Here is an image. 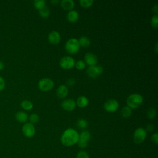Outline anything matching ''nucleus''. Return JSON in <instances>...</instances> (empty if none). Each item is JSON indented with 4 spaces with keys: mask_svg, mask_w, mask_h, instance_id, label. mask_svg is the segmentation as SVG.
I'll use <instances>...</instances> for the list:
<instances>
[{
    "mask_svg": "<svg viewBox=\"0 0 158 158\" xmlns=\"http://www.w3.org/2000/svg\"><path fill=\"white\" fill-rule=\"evenodd\" d=\"M5 87V81L3 78L0 77V91H2L4 89Z\"/></svg>",
    "mask_w": 158,
    "mask_h": 158,
    "instance_id": "32",
    "label": "nucleus"
},
{
    "mask_svg": "<svg viewBox=\"0 0 158 158\" xmlns=\"http://www.w3.org/2000/svg\"><path fill=\"white\" fill-rule=\"evenodd\" d=\"M155 51H156V53H157V43H156L155 44Z\"/></svg>",
    "mask_w": 158,
    "mask_h": 158,
    "instance_id": "38",
    "label": "nucleus"
},
{
    "mask_svg": "<svg viewBox=\"0 0 158 158\" xmlns=\"http://www.w3.org/2000/svg\"><path fill=\"white\" fill-rule=\"evenodd\" d=\"M22 107L25 110H30L33 108V103L28 100H24L21 102Z\"/></svg>",
    "mask_w": 158,
    "mask_h": 158,
    "instance_id": "22",
    "label": "nucleus"
},
{
    "mask_svg": "<svg viewBox=\"0 0 158 158\" xmlns=\"http://www.w3.org/2000/svg\"><path fill=\"white\" fill-rule=\"evenodd\" d=\"M75 80L74 78H69L67 81V84L69 86H73L75 85Z\"/></svg>",
    "mask_w": 158,
    "mask_h": 158,
    "instance_id": "33",
    "label": "nucleus"
},
{
    "mask_svg": "<svg viewBox=\"0 0 158 158\" xmlns=\"http://www.w3.org/2000/svg\"><path fill=\"white\" fill-rule=\"evenodd\" d=\"M28 115L25 112L20 111L15 114V119L19 122H25L27 120Z\"/></svg>",
    "mask_w": 158,
    "mask_h": 158,
    "instance_id": "17",
    "label": "nucleus"
},
{
    "mask_svg": "<svg viewBox=\"0 0 158 158\" xmlns=\"http://www.w3.org/2000/svg\"><path fill=\"white\" fill-rule=\"evenodd\" d=\"M62 107L67 111L73 110L76 106L75 101L72 99H67L63 101L61 103Z\"/></svg>",
    "mask_w": 158,
    "mask_h": 158,
    "instance_id": "11",
    "label": "nucleus"
},
{
    "mask_svg": "<svg viewBox=\"0 0 158 158\" xmlns=\"http://www.w3.org/2000/svg\"><path fill=\"white\" fill-rule=\"evenodd\" d=\"M151 139L152 142H154L156 144H158V134H157V133H155L153 135H152Z\"/></svg>",
    "mask_w": 158,
    "mask_h": 158,
    "instance_id": "31",
    "label": "nucleus"
},
{
    "mask_svg": "<svg viewBox=\"0 0 158 158\" xmlns=\"http://www.w3.org/2000/svg\"><path fill=\"white\" fill-rule=\"evenodd\" d=\"M4 67V64L2 62L0 61V70H2Z\"/></svg>",
    "mask_w": 158,
    "mask_h": 158,
    "instance_id": "36",
    "label": "nucleus"
},
{
    "mask_svg": "<svg viewBox=\"0 0 158 158\" xmlns=\"http://www.w3.org/2000/svg\"><path fill=\"white\" fill-rule=\"evenodd\" d=\"M49 41L53 44L59 43L60 41V35L57 31H52L48 35Z\"/></svg>",
    "mask_w": 158,
    "mask_h": 158,
    "instance_id": "13",
    "label": "nucleus"
},
{
    "mask_svg": "<svg viewBox=\"0 0 158 158\" xmlns=\"http://www.w3.org/2000/svg\"><path fill=\"white\" fill-rule=\"evenodd\" d=\"M76 158H89V157L88 154L86 151L81 150L77 153Z\"/></svg>",
    "mask_w": 158,
    "mask_h": 158,
    "instance_id": "28",
    "label": "nucleus"
},
{
    "mask_svg": "<svg viewBox=\"0 0 158 158\" xmlns=\"http://www.w3.org/2000/svg\"><path fill=\"white\" fill-rule=\"evenodd\" d=\"M147 117L149 119H153L156 115V110L152 107H150L147 111Z\"/></svg>",
    "mask_w": 158,
    "mask_h": 158,
    "instance_id": "24",
    "label": "nucleus"
},
{
    "mask_svg": "<svg viewBox=\"0 0 158 158\" xmlns=\"http://www.w3.org/2000/svg\"><path fill=\"white\" fill-rule=\"evenodd\" d=\"M143 101V96L137 93L130 94L127 99V104L130 108L136 109L141 106Z\"/></svg>",
    "mask_w": 158,
    "mask_h": 158,
    "instance_id": "2",
    "label": "nucleus"
},
{
    "mask_svg": "<svg viewBox=\"0 0 158 158\" xmlns=\"http://www.w3.org/2000/svg\"><path fill=\"white\" fill-rule=\"evenodd\" d=\"M146 131L143 128H138L133 133V141L136 144L142 143L146 138Z\"/></svg>",
    "mask_w": 158,
    "mask_h": 158,
    "instance_id": "4",
    "label": "nucleus"
},
{
    "mask_svg": "<svg viewBox=\"0 0 158 158\" xmlns=\"http://www.w3.org/2000/svg\"><path fill=\"white\" fill-rule=\"evenodd\" d=\"M65 48L67 52L70 54H75L78 51L80 46L77 39L71 38L66 42Z\"/></svg>",
    "mask_w": 158,
    "mask_h": 158,
    "instance_id": "3",
    "label": "nucleus"
},
{
    "mask_svg": "<svg viewBox=\"0 0 158 158\" xmlns=\"http://www.w3.org/2000/svg\"><path fill=\"white\" fill-rule=\"evenodd\" d=\"M85 61L89 66H94L96 65L98 62L97 57L95 54L92 52H87L85 54Z\"/></svg>",
    "mask_w": 158,
    "mask_h": 158,
    "instance_id": "12",
    "label": "nucleus"
},
{
    "mask_svg": "<svg viewBox=\"0 0 158 158\" xmlns=\"http://www.w3.org/2000/svg\"><path fill=\"white\" fill-rule=\"evenodd\" d=\"M120 113L123 118H127L131 115V109L128 106H125L122 109Z\"/></svg>",
    "mask_w": 158,
    "mask_h": 158,
    "instance_id": "19",
    "label": "nucleus"
},
{
    "mask_svg": "<svg viewBox=\"0 0 158 158\" xmlns=\"http://www.w3.org/2000/svg\"><path fill=\"white\" fill-rule=\"evenodd\" d=\"M51 3H52L53 4L55 5L59 2V1L58 0H52V1H51Z\"/></svg>",
    "mask_w": 158,
    "mask_h": 158,
    "instance_id": "37",
    "label": "nucleus"
},
{
    "mask_svg": "<svg viewBox=\"0 0 158 158\" xmlns=\"http://www.w3.org/2000/svg\"><path fill=\"white\" fill-rule=\"evenodd\" d=\"M67 94H68V88L65 85H62L58 87L57 89V96L59 98L62 99L65 98L67 96Z\"/></svg>",
    "mask_w": 158,
    "mask_h": 158,
    "instance_id": "14",
    "label": "nucleus"
},
{
    "mask_svg": "<svg viewBox=\"0 0 158 158\" xmlns=\"http://www.w3.org/2000/svg\"><path fill=\"white\" fill-rule=\"evenodd\" d=\"M88 104V99L84 96H81L78 98L77 100V104L80 107H85Z\"/></svg>",
    "mask_w": 158,
    "mask_h": 158,
    "instance_id": "18",
    "label": "nucleus"
},
{
    "mask_svg": "<svg viewBox=\"0 0 158 158\" xmlns=\"http://www.w3.org/2000/svg\"><path fill=\"white\" fill-rule=\"evenodd\" d=\"M153 130H154V126L151 124H149V125H147L146 130H145L147 131L150 132V131H152Z\"/></svg>",
    "mask_w": 158,
    "mask_h": 158,
    "instance_id": "34",
    "label": "nucleus"
},
{
    "mask_svg": "<svg viewBox=\"0 0 158 158\" xmlns=\"http://www.w3.org/2000/svg\"><path fill=\"white\" fill-rule=\"evenodd\" d=\"M75 67L78 70H83L85 67V63L84 61L80 60L77 62V63L75 64Z\"/></svg>",
    "mask_w": 158,
    "mask_h": 158,
    "instance_id": "30",
    "label": "nucleus"
},
{
    "mask_svg": "<svg viewBox=\"0 0 158 158\" xmlns=\"http://www.w3.org/2000/svg\"><path fill=\"white\" fill-rule=\"evenodd\" d=\"M38 13L40 16H41L42 17L46 18L49 16V15L50 14V10L48 7L44 6L43 7H42L41 9L38 10Z\"/></svg>",
    "mask_w": 158,
    "mask_h": 158,
    "instance_id": "20",
    "label": "nucleus"
},
{
    "mask_svg": "<svg viewBox=\"0 0 158 158\" xmlns=\"http://www.w3.org/2000/svg\"><path fill=\"white\" fill-rule=\"evenodd\" d=\"M151 24L154 28H157L158 27V16L157 15H154L151 19Z\"/></svg>",
    "mask_w": 158,
    "mask_h": 158,
    "instance_id": "25",
    "label": "nucleus"
},
{
    "mask_svg": "<svg viewBox=\"0 0 158 158\" xmlns=\"http://www.w3.org/2000/svg\"><path fill=\"white\" fill-rule=\"evenodd\" d=\"M79 138L78 133L73 128H67L62 133L60 141L65 146H72L77 143Z\"/></svg>",
    "mask_w": 158,
    "mask_h": 158,
    "instance_id": "1",
    "label": "nucleus"
},
{
    "mask_svg": "<svg viewBox=\"0 0 158 158\" xmlns=\"http://www.w3.org/2000/svg\"><path fill=\"white\" fill-rule=\"evenodd\" d=\"M78 17H79V14H78V12L76 10H70L67 13V20L71 22H74L77 21L78 20Z\"/></svg>",
    "mask_w": 158,
    "mask_h": 158,
    "instance_id": "16",
    "label": "nucleus"
},
{
    "mask_svg": "<svg viewBox=\"0 0 158 158\" xmlns=\"http://www.w3.org/2000/svg\"><path fill=\"white\" fill-rule=\"evenodd\" d=\"M29 120L30 121V123H37L39 120V116L38 114H32L30 116V118H29Z\"/></svg>",
    "mask_w": 158,
    "mask_h": 158,
    "instance_id": "29",
    "label": "nucleus"
},
{
    "mask_svg": "<svg viewBox=\"0 0 158 158\" xmlns=\"http://www.w3.org/2000/svg\"><path fill=\"white\" fill-rule=\"evenodd\" d=\"M87 125H88V122L85 119L80 118V119L78 120V121H77V126L78 127L83 129V128H86Z\"/></svg>",
    "mask_w": 158,
    "mask_h": 158,
    "instance_id": "27",
    "label": "nucleus"
},
{
    "mask_svg": "<svg viewBox=\"0 0 158 158\" xmlns=\"http://www.w3.org/2000/svg\"><path fill=\"white\" fill-rule=\"evenodd\" d=\"M103 72V68L100 65L89 66L86 69L87 75L93 78L100 75Z\"/></svg>",
    "mask_w": 158,
    "mask_h": 158,
    "instance_id": "7",
    "label": "nucleus"
},
{
    "mask_svg": "<svg viewBox=\"0 0 158 158\" xmlns=\"http://www.w3.org/2000/svg\"><path fill=\"white\" fill-rule=\"evenodd\" d=\"M119 107L118 102L114 99L107 100L104 105L105 110L109 112H114L117 110Z\"/></svg>",
    "mask_w": 158,
    "mask_h": 158,
    "instance_id": "10",
    "label": "nucleus"
},
{
    "mask_svg": "<svg viewBox=\"0 0 158 158\" xmlns=\"http://www.w3.org/2000/svg\"><path fill=\"white\" fill-rule=\"evenodd\" d=\"M59 64L61 67L65 69H70L74 67L75 62L73 57L70 56H65L61 58Z\"/></svg>",
    "mask_w": 158,
    "mask_h": 158,
    "instance_id": "8",
    "label": "nucleus"
},
{
    "mask_svg": "<svg viewBox=\"0 0 158 158\" xmlns=\"http://www.w3.org/2000/svg\"><path fill=\"white\" fill-rule=\"evenodd\" d=\"M23 135L27 138H31L35 133V128L33 124L30 122L25 123L22 128Z\"/></svg>",
    "mask_w": 158,
    "mask_h": 158,
    "instance_id": "9",
    "label": "nucleus"
},
{
    "mask_svg": "<svg viewBox=\"0 0 158 158\" xmlns=\"http://www.w3.org/2000/svg\"><path fill=\"white\" fill-rule=\"evenodd\" d=\"M38 88L40 90L47 91L51 90L54 86V81L49 78H44L41 79L38 83Z\"/></svg>",
    "mask_w": 158,
    "mask_h": 158,
    "instance_id": "6",
    "label": "nucleus"
},
{
    "mask_svg": "<svg viewBox=\"0 0 158 158\" xmlns=\"http://www.w3.org/2000/svg\"><path fill=\"white\" fill-rule=\"evenodd\" d=\"M60 5L65 10H71L74 7L75 2L73 0H62Z\"/></svg>",
    "mask_w": 158,
    "mask_h": 158,
    "instance_id": "15",
    "label": "nucleus"
},
{
    "mask_svg": "<svg viewBox=\"0 0 158 158\" xmlns=\"http://www.w3.org/2000/svg\"><path fill=\"white\" fill-rule=\"evenodd\" d=\"M91 138V134L88 131H83L79 135L78 141L77 142L78 146L80 148H85L88 146V143Z\"/></svg>",
    "mask_w": 158,
    "mask_h": 158,
    "instance_id": "5",
    "label": "nucleus"
},
{
    "mask_svg": "<svg viewBox=\"0 0 158 158\" xmlns=\"http://www.w3.org/2000/svg\"><path fill=\"white\" fill-rule=\"evenodd\" d=\"M93 3V0H80V4L83 7H89Z\"/></svg>",
    "mask_w": 158,
    "mask_h": 158,
    "instance_id": "26",
    "label": "nucleus"
},
{
    "mask_svg": "<svg viewBox=\"0 0 158 158\" xmlns=\"http://www.w3.org/2000/svg\"><path fill=\"white\" fill-rule=\"evenodd\" d=\"M46 1L44 0H36L33 2L34 6L38 10L45 6Z\"/></svg>",
    "mask_w": 158,
    "mask_h": 158,
    "instance_id": "23",
    "label": "nucleus"
},
{
    "mask_svg": "<svg viewBox=\"0 0 158 158\" xmlns=\"http://www.w3.org/2000/svg\"><path fill=\"white\" fill-rule=\"evenodd\" d=\"M78 41L80 44V46L86 47V46H89V44H90V40L86 36H81L79 40H78Z\"/></svg>",
    "mask_w": 158,
    "mask_h": 158,
    "instance_id": "21",
    "label": "nucleus"
},
{
    "mask_svg": "<svg viewBox=\"0 0 158 158\" xmlns=\"http://www.w3.org/2000/svg\"><path fill=\"white\" fill-rule=\"evenodd\" d=\"M152 10L156 13V15H157V12H158V7H157V4H156L153 6V7H152Z\"/></svg>",
    "mask_w": 158,
    "mask_h": 158,
    "instance_id": "35",
    "label": "nucleus"
}]
</instances>
